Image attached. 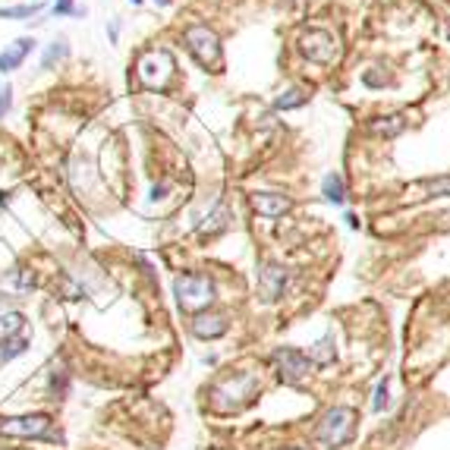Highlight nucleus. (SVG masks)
Wrapping results in <instances>:
<instances>
[{
  "label": "nucleus",
  "mask_w": 450,
  "mask_h": 450,
  "mask_svg": "<svg viewBox=\"0 0 450 450\" xmlns=\"http://www.w3.org/2000/svg\"><path fill=\"white\" fill-rule=\"evenodd\" d=\"M173 70H177V64H173L170 51H145L136 64V76L148 92L167 89V82L173 79Z\"/></svg>",
  "instance_id": "obj_3"
},
{
  "label": "nucleus",
  "mask_w": 450,
  "mask_h": 450,
  "mask_svg": "<svg viewBox=\"0 0 450 450\" xmlns=\"http://www.w3.org/2000/svg\"><path fill=\"white\" fill-rule=\"evenodd\" d=\"M305 104V95L299 89H290V92H284V95L274 101V108L277 110H293V108H303Z\"/></svg>",
  "instance_id": "obj_24"
},
{
  "label": "nucleus",
  "mask_w": 450,
  "mask_h": 450,
  "mask_svg": "<svg viewBox=\"0 0 450 450\" xmlns=\"http://www.w3.org/2000/svg\"><path fill=\"white\" fill-rule=\"evenodd\" d=\"M271 362L277 368V378L286 381V384H303L305 378L312 375V359L296 347H277L271 353Z\"/></svg>",
  "instance_id": "obj_4"
},
{
  "label": "nucleus",
  "mask_w": 450,
  "mask_h": 450,
  "mask_svg": "<svg viewBox=\"0 0 450 450\" xmlns=\"http://www.w3.org/2000/svg\"><path fill=\"white\" fill-rule=\"evenodd\" d=\"M387 403H391V391H387V378H384V381H378V387H375L372 409H375V412H384Z\"/></svg>",
  "instance_id": "obj_25"
},
{
  "label": "nucleus",
  "mask_w": 450,
  "mask_h": 450,
  "mask_svg": "<svg viewBox=\"0 0 450 450\" xmlns=\"http://www.w3.org/2000/svg\"><path fill=\"white\" fill-rule=\"evenodd\" d=\"M215 280L208 274H198V271H189V274H180L173 280V296H177L180 309L183 312H205L211 303H215Z\"/></svg>",
  "instance_id": "obj_2"
},
{
  "label": "nucleus",
  "mask_w": 450,
  "mask_h": 450,
  "mask_svg": "<svg viewBox=\"0 0 450 450\" xmlns=\"http://www.w3.org/2000/svg\"><path fill=\"white\" fill-rule=\"evenodd\" d=\"M29 349V340H22V337H10V340H0V365L10 359H16V356H22Z\"/></svg>",
  "instance_id": "obj_22"
},
{
  "label": "nucleus",
  "mask_w": 450,
  "mask_h": 450,
  "mask_svg": "<svg viewBox=\"0 0 450 450\" xmlns=\"http://www.w3.org/2000/svg\"><path fill=\"white\" fill-rule=\"evenodd\" d=\"M45 10V3H20V7H3L0 10V20H29V16H38Z\"/></svg>",
  "instance_id": "obj_21"
},
{
  "label": "nucleus",
  "mask_w": 450,
  "mask_h": 450,
  "mask_svg": "<svg viewBox=\"0 0 450 450\" xmlns=\"http://www.w3.org/2000/svg\"><path fill=\"white\" fill-rule=\"evenodd\" d=\"M0 431H3V435H13V437H54L51 435V419H48L45 412L0 419Z\"/></svg>",
  "instance_id": "obj_7"
},
{
  "label": "nucleus",
  "mask_w": 450,
  "mask_h": 450,
  "mask_svg": "<svg viewBox=\"0 0 450 450\" xmlns=\"http://www.w3.org/2000/svg\"><path fill=\"white\" fill-rule=\"evenodd\" d=\"M356 422H359V412L353 406H331L321 416L315 428V437L324 444L328 450H343L356 435Z\"/></svg>",
  "instance_id": "obj_1"
},
{
  "label": "nucleus",
  "mask_w": 450,
  "mask_h": 450,
  "mask_svg": "<svg viewBox=\"0 0 450 450\" xmlns=\"http://www.w3.org/2000/svg\"><path fill=\"white\" fill-rule=\"evenodd\" d=\"M334 356H337V349H334V334H324L321 340L312 343V349H309L312 365H328V362H334Z\"/></svg>",
  "instance_id": "obj_15"
},
{
  "label": "nucleus",
  "mask_w": 450,
  "mask_h": 450,
  "mask_svg": "<svg viewBox=\"0 0 450 450\" xmlns=\"http://www.w3.org/2000/svg\"><path fill=\"white\" fill-rule=\"evenodd\" d=\"M22 324H26V318H22L20 312H7V315H0V340L16 337L22 331Z\"/></svg>",
  "instance_id": "obj_19"
},
{
  "label": "nucleus",
  "mask_w": 450,
  "mask_h": 450,
  "mask_svg": "<svg viewBox=\"0 0 450 450\" xmlns=\"http://www.w3.org/2000/svg\"><path fill=\"white\" fill-rule=\"evenodd\" d=\"M372 129L378 136H384V139H393V136H400L406 129V117L403 114H391V117H381V120L372 123Z\"/></svg>",
  "instance_id": "obj_16"
},
{
  "label": "nucleus",
  "mask_w": 450,
  "mask_h": 450,
  "mask_svg": "<svg viewBox=\"0 0 450 450\" xmlns=\"http://www.w3.org/2000/svg\"><path fill=\"white\" fill-rule=\"evenodd\" d=\"M66 54H70V45H66V38L51 41V45H48V51H45V57H41V66H45V70H54V64H60Z\"/></svg>",
  "instance_id": "obj_18"
},
{
  "label": "nucleus",
  "mask_w": 450,
  "mask_h": 450,
  "mask_svg": "<svg viewBox=\"0 0 450 450\" xmlns=\"http://www.w3.org/2000/svg\"><path fill=\"white\" fill-rule=\"evenodd\" d=\"M35 45L38 41L35 38H29V35H22V38H16L13 45L7 48V51L0 54V73H13V70H20L22 64H26V57L35 51Z\"/></svg>",
  "instance_id": "obj_10"
},
{
  "label": "nucleus",
  "mask_w": 450,
  "mask_h": 450,
  "mask_svg": "<svg viewBox=\"0 0 450 450\" xmlns=\"http://www.w3.org/2000/svg\"><path fill=\"white\" fill-rule=\"evenodd\" d=\"M129 3H136V7H139V3H142V0H129Z\"/></svg>",
  "instance_id": "obj_31"
},
{
  "label": "nucleus",
  "mask_w": 450,
  "mask_h": 450,
  "mask_svg": "<svg viewBox=\"0 0 450 450\" xmlns=\"http://www.w3.org/2000/svg\"><path fill=\"white\" fill-rule=\"evenodd\" d=\"M227 221H230V211L224 208V205H217V208L205 217V224H198V233H217V230L227 227Z\"/></svg>",
  "instance_id": "obj_17"
},
{
  "label": "nucleus",
  "mask_w": 450,
  "mask_h": 450,
  "mask_svg": "<svg viewBox=\"0 0 450 450\" xmlns=\"http://www.w3.org/2000/svg\"><path fill=\"white\" fill-rule=\"evenodd\" d=\"M164 192H167V186H154V189H152V198H161Z\"/></svg>",
  "instance_id": "obj_28"
},
{
  "label": "nucleus",
  "mask_w": 450,
  "mask_h": 450,
  "mask_svg": "<svg viewBox=\"0 0 450 450\" xmlns=\"http://www.w3.org/2000/svg\"><path fill=\"white\" fill-rule=\"evenodd\" d=\"M154 3H161V7H170V0H154Z\"/></svg>",
  "instance_id": "obj_29"
},
{
  "label": "nucleus",
  "mask_w": 450,
  "mask_h": 450,
  "mask_svg": "<svg viewBox=\"0 0 450 450\" xmlns=\"http://www.w3.org/2000/svg\"><path fill=\"white\" fill-rule=\"evenodd\" d=\"M299 51H303V57H309L312 64H334L337 57H340V45H337V38L331 32H324V29H309V32L299 38Z\"/></svg>",
  "instance_id": "obj_6"
},
{
  "label": "nucleus",
  "mask_w": 450,
  "mask_h": 450,
  "mask_svg": "<svg viewBox=\"0 0 450 450\" xmlns=\"http://www.w3.org/2000/svg\"><path fill=\"white\" fill-rule=\"evenodd\" d=\"M227 318L215 315V312H198L196 321H192V334L202 337V340H217V337L227 334Z\"/></svg>",
  "instance_id": "obj_11"
},
{
  "label": "nucleus",
  "mask_w": 450,
  "mask_h": 450,
  "mask_svg": "<svg viewBox=\"0 0 450 450\" xmlns=\"http://www.w3.org/2000/svg\"><path fill=\"white\" fill-rule=\"evenodd\" d=\"M186 48L202 66H221V38L208 26H189L183 32Z\"/></svg>",
  "instance_id": "obj_5"
},
{
  "label": "nucleus",
  "mask_w": 450,
  "mask_h": 450,
  "mask_svg": "<svg viewBox=\"0 0 450 450\" xmlns=\"http://www.w3.org/2000/svg\"><path fill=\"white\" fill-rule=\"evenodd\" d=\"M10 108H13V89L3 85V89H0V120L10 114Z\"/></svg>",
  "instance_id": "obj_26"
},
{
  "label": "nucleus",
  "mask_w": 450,
  "mask_h": 450,
  "mask_svg": "<svg viewBox=\"0 0 450 450\" xmlns=\"http://www.w3.org/2000/svg\"><path fill=\"white\" fill-rule=\"evenodd\" d=\"M76 13V3L73 0H57L54 3V16H73Z\"/></svg>",
  "instance_id": "obj_27"
},
{
  "label": "nucleus",
  "mask_w": 450,
  "mask_h": 450,
  "mask_svg": "<svg viewBox=\"0 0 450 450\" xmlns=\"http://www.w3.org/2000/svg\"><path fill=\"white\" fill-rule=\"evenodd\" d=\"M362 82L372 85V89H384V85H393V76L391 73H384V66H372V70H365Z\"/></svg>",
  "instance_id": "obj_23"
},
{
  "label": "nucleus",
  "mask_w": 450,
  "mask_h": 450,
  "mask_svg": "<svg viewBox=\"0 0 450 450\" xmlns=\"http://www.w3.org/2000/svg\"><path fill=\"white\" fill-rule=\"evenodd\" d=\"M32 286H35V274L26 271V268H16V271H10L7 277H3V290H7V293H16V296L29 293Z\"/></svg>",
  "instance_id": "obj_14"
},
{
  "label": "nucleus",
  "mask_w": 450,
  "mask_h": 450,
  "mask_svg": "<svg viewBox=\"0 0 450 450\" xmlns=\"http://www.w3.org/2000/svg\"><path fill=\"white\" fill-rule=\"evenodd\" d=\"M252 208L265 217H284L286 211L293 208V202L286 196H277V192H255L252 196Z\"/></svg>",
  "instance_id": "obj_12"
},
{
  "label": "nucleus",
  "mask_w": 450,
  "mask_h": 450,
  "mask_svg": "<svg viewBox=\"0 0 450 450\" xmlns=\"http://www.w3.org/2000/svg\"><path fill=\"white\" fill-rule=\"evenodd\" d=\"M406 196L412 198H444L450 196V173L447 177H435V180H422L412 189H406Z\"/></svg>",
  "instance_id": "obj_13"
},
{
  "label": "nucleus",
  "mask_w": 450,
  "mask_h": 450,
  "mask_svg": "<svg viewBox=\"0 0 450 450\" xmlns=\"http://www.w3.org/2000/svg\"><path fill=\"white\" fill-rule=\"evenodd\" d=\"M324 198L334 205H343V198H347V186H343V180L337 177V173H328V177H324Z\"/></svg>",
  "instance_id": "obj_20"
},
{
  "label": "nucleus",
  "mask_w": 450,
  "mask_h": 450,
  "mask_svg": "<svg viewBox=\"0 0 450 450\" xmlns=\"http://www.w3.org/2000/svg\"><path fill=\"white\" fill-rule=\"evenodd\" d=\"M255 387H259V378H255L252 372H246V375H236L233 381H227V384H221V387H215V400H221V397H230L227 403H224V412H230V409H240L242 403H249V400L255 397Z\"/></svg>",
  "instance_id": "obj_8"
},
{
  "label": "nucleus",
  "mask_w": 450,
  "mask_h": 450,
  "mask_svg": "<svg viewBox=\"0 0 450 450\" xmlns=\"http://www.w3.org/2000/svg\"><path fill=\"white\" fill-rule=\"evenodd\" d=\"M286 284H290V271H286L284 265H265L259 271V293L268 299V303H274V299L284 296Z\"/></svg>",
  "instance_id": "obj_9"
},
{
  "label": "nucleus",
  "mask_w": 450,
  "mask_h": 450,
  "mask_svg": "<svg viewBox=\"0 0 450 450\" xmlns=\"http://www.w3.org/2000/svg\"><path fill=\"white\" fill-rule=\"evenodd\" d=\"M284 450H305V447H284Z\"/></svg>",
  "instance_id": "obj_30"
}]
</instances>
